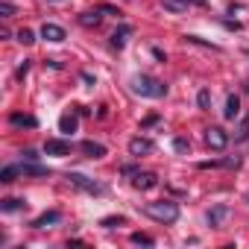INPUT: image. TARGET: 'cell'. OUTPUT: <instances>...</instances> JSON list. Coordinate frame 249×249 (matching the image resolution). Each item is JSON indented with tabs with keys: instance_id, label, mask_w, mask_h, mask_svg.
<instances>
[{
	"instance_id": "cell-14",
	"label": "cell",
	"mask_w": 249,
	"mask_h": 249,
	"mask_svg": "<svg viewBox=\"0 0 249 249\" xmlns=\"http://www.w3.org/2000/svg\"><path fill=\"white\" fill-rule=\"evenodd\" d=\"M188 3H191V0H161V6H164L167 12H176V15H179V12H185V9H188Z\"/></svg>"
},
{
	"instance_id": "cell-4",
	"label": "cell",
	"mask_w": 249,
	"mask_h": 249,
	"mask_svg": "<svg viewBox=\"0 0 249 249\" xmlns=\"http://www.w3.org/2000/svg\"><path fill=\"white\" fill-rule=\"evenodd\" d=\"M68 182H71V185H76V188H82V191H88V194H103V188H100L94 179L82 176V173H68Z\"/></svg>"
},
{
	"instance_id": "cell-1",
	"label": "cell",
	"mask_w": 249,
	"mask_h": 249,
	"mask_svg": "<svg viewBox=\"0 0 249 249\" xmlns=\"http://www.w3.org/2000/svg\"><path fill=\"white\" fill-rule=\"evenodd\" d=\"M144 214L153 217L156 223H176L179 220V205L173 199H159V202H147Z\"/></svg>"
},
{
	"instance_id": "cell-24",
	"label": "cell",
	"mask_w": 249,
	"mask_h": 249,
	"mask_svg": "<svg viewBox=\"0 0 249 249\" xmlns=\"http://www.w3.org/2000/svg\"><path fill=\"white\" fill-rule=\"evenodd\" d=\"M132 243H144V246H153V237H150V234H141V231H135V234H132Z\"/></svg>"
},
{
	"instance_id": "cell-18",
	"label": "cell",
	"mask_w": 249,
	"mask_h": 249,
	"mask_svg": "<svg viewBox=\"0 0 249 249\" xmlns=\"http://www.w3.org/2000/svg\"><path fill=\"white\" fill-rule=\"evenodd\" d=\"M100 18H103L100 12H85V15H79V24H82V27H97Z\"/></svg>"
},
{
	"instance_id": "cell-27",
	"label": "cell",
	"mask_w": 249,
	"mask_h": 249,
	"mask_svg": "<svg viewBox=\"0 0 249 249\" xmlns=\"http://www.w3.org/2000/svg\"><path fill=\"white\" fill-rule=\"evenodd\" d=\"M0 12H3V18H9V15L15 12V6H12V3H3V6H0Z\"/></svg>"
},
{
	"instance_id": "cell-8",
	"label": "cell",
	"mask_w": 249,
	"mask_h": 249,
	"mask_svg": "<svg viewBox=\"0 0 249 249\" xmlns=\"http://www.w3.org/2000/svg\"><path fill=\"white\" fill-rule=\"evenodd\" d=\"M129 36H132V27H129V24H120V27L111 33V47H114V50H120L123 44L129 41Z\"/></svg>"
},
{
	"instance_id": "cell-10",
	"label": "cell",
	"mask_w": 249,
	"mask_h": 249,
	"mask_svg": "<svg viewBox=\"0 0 249 249\" xmlns=\"http://www.w3.org/2000/svg\"><path fill=\"white\" fill-rule=\"evenodd\" d=\"M237 114H240V97H237V94H229V97H226V108H223V117H226V120H234Z\"/></svg>"
},
{
	"instance_id": "cell-28",
	"label": "cell",
	"mask_w": 249,
	"mask_h": 249,
	"mask_svg": "<svg viewBox=\"0 0 249 249\" xmlns=\"http://www.w3.org/2000/svg\"><path fill=\"white\" fill-rule=\"evenodd\" d=\"M24 159H27V161H36L38 156H36V150H27V153H24Z\"/></svg>"
},
{
	"instance_id": "cell-9",
	"label": "cell",
	"mask_w": 249,
	"mask_h": 249,
	"mask_svg": "<svg viewBox=\"0 0 249 249\" xmlns=\"http://www.w3.org/2000/svg\"><path fill=\"white\" fill-rule=\"evenodd\" d=\"M156 185H159V179L153 173H135V179H132V188H138V191H153Z\"/></svg>"
},
{
	"instance_id": "cell-17",
	"label": "cell",
	"mask_w": 249,
	"mask_h": 249,
	"mask_svg": "<svg viewBox=\"0 0 249 249\" xmlns=\"http://www.w3.org/2000/svg\"><path fill=\"white\" fill-rule=\"evenodd\" d=\"M226 214H229V208H226V205H217L214 211H208V223H211V226H220V220H223Z\"/></svg>"
},
{
	"instance_id": "cell-3",
	"label": "cell",
	"mask_w": 249,
	"mask_h": 249,
	"mask_svg": "<svg viewBox=\"0 0 249 249\" xmlns=\"http://www.w3.org/2000/svg\"><path fill=\"white\" fill-rule=\"evenodd\" d=\"M205 144H208L211 150H226L229 135H226L220 126H208V129H205Z\"/></svg>"
},
{
	"instance_id": "cell-16",
	"label": "cell",
	"mask_w": 249,
	"mask_h": 249,
	"mask_svg": "<svg viewBox=\"0 0 249 249\" xmlns=\"http://www.w3.org/2000/svg\"><path fill=\"white\" fill-rule=\"evenodd\" d=\"M21 173L24 176H50L47 167H38V164H21Z\"/></svg>"
},
{
	"instance_id": "cell-15",
	"label": "cell",
	"mask_w": 249,
	"mask_h": 249,
	"mask_svg": "<svg viewBox=\"0 0 249 249\" xmlns=\"http://www.w3.org/2000/svg\"><path fill=\"white\" fill-rule=\"evenodd\" d=\"M59 129H62L65 135L76 132V117H73V114H62V120H59Z\"/></svg>"
},
{
	"instance_id": "cell-26",
	"label": "cell",
	"mask_w": 249,
	"mask_h": 249,
	"mask_svg": "<svg viewBox=\"0 0 249 249\" xmlns=\"http://www.w3.org/2000/svg\"><path fill=\"white\" fill-rule=\"evenodd\" d=\"M27 71H30V62L24 59V65H21V68L15 71V76H18V79H24V76H27Z\"/></svg>"
},
{
	"instance_id": "cell-30",
	"label": "cell",
	"mask_w": 249,
	"mask_h": 249,
	"mask_svg": "<svg viewBox=\"0 0 249 249\" xmlns=\"http://www.w3.org/2000/svg\"><path fill=\"white\" fill-rule=\"evenodd\" d=\"M246 202H249V196H246Z\"/></svg>"
},
{
	"instance_id": "cell-13",
	"label": "cell",
	"mask_w": 249,
	"mask_h": 249,
	"mask_svg": "<svg viewBox=\"0 0 249 249\" xmlns=\"http://www.w3.org/2000/svg\"><path fill=\"white\" fill-rule=\"evenodd\" d=\"M9 123H12V126H30V129H33L38 120L30 117V114H9Z\"/></svg>"
},
{
	"instance_id": "cell-23",
	"label": "cell",
	"mask_w": 249,
	"mask_h": 249,
	"mask_svg": "<svg viewBox=\"0 0 249 249\" xmlns=\"http://www.w3.org/2000/svg\"><path fill=\"white\" fill-rule=\"evenodd\" d=\"M18 41H21V44H33V41H36L33 30H18Z\"/></svg>"
},
{
	"instance_id": "cell-21",
	"label": "cell",
	"mask_w": 249,
	"mask_h": 249,
	"mask_svg": "<svg viewBox=\"0 0 249 249\" xmlns=\"http://www.w3.org/2000/svg\"><path fill=\"white\" fill-rule=\"evenodd\" d=\"M123 223H126L123 217H103V220H100L103 229H114V226H123Z\"/></svg>"
},
{
	"instance_id": "cell-22",
	"label": "cell",
	"mask_w": 249,
	"mask_h": 249,
	"mask_svg": "<svg viewBox=\"0 0 249 249\" xmlns=\"http://www.w3.org/2000/svg\"><path fill=\"white\" fill-rule=\"evenodd\" d=\"M196 103H199V108H208V106H211V91L202 88V91L196 94Z\"/></svg>"
},
{
	"instance_id": "cell-5",
	"label": "cell",
	"mask_w": 249,
	"mask_h": 249,
	"mask_svg": "<svg viewBox=\"0 0 249 249\" xmlns=\"http://www.w3.org/2000/svg\"><path fill=\"white\" fill-rule=\"evenodd\" d=\"M153 150H156V144H153L150 138H132V141H129V156H135V159L150 156Z\"/></svg>"
},
{
	"instance_id": "cell-25",
	"label": "cell",
	"mask_w": 249,
	"mask_h": 249,
	"mask_svg": "<svg viewBox=\"0 0 249 249\" xmlns=\"http://www.w3.org/2000/svg\"><path fill=\"white\" fill-rule=\"evenodd\" d=\"M188 147H191V144H188L185 138H176V141H173V150H176V153H188Z\"/></svg>"
},
{
	"instance_id": "cell-7",
	"label": "cell",
	"mask_w": 249,
	"mask_h": 249,
	"mask_svg": "<svg viewBox=\"0 0 249 249\" xmlns=\"http://www.w3.org/2000/svg\"><path fill=\"white\" fill-rule=\"evenodd\" d=\"M41 38L50 41V44H62V41H65V30H62L59 24H44V27H41Z\"/></svg>"
},
{
	"instance_id": "cell-29",
	"label": "cell",
	"mask_w": 249,
	"mask_h": 249,
	"mask_svg": "<svg viewBox=\"0 0 249 249\" xmlns=\"http://www.w3.org/2000/svg\"><path fill=\"white\" fill-rule=\"evenodd\" d=\"M191 3H196V6H205V0H191Z\"/></svg>"
},
{
	"instance_id": "cell-20",
	"label": "cell",
	"mask_w": 249,
	"mask_h": 249,
	"mask_svg": "<svg viewBox=\"0 0 249 249\" xmlns=\"http://www.w3.org/2000/svg\"><path fill=\"white\" fill-rule=\"evenodd\" d=\"M18 208H24V202L21 199H3V202H0V211H18Z\"/></svg>"
},
{
	"instance_id": "cell-6",
	"label": "cell",
	"mask_w": 249,
	"mask_h": 249,
	"mask_svg": "<svg viewBox=\"0 0 249 249\" xmlns=\"http://www.w3.org/2000/svg\"><path fill=\"white\" fill-rule=\"evenodd\" d=\"M44 153L47 156H56V159H65V156H71V144L68 141H59V138H50L44 144Z\"/></svg>"
},
{
	"instance_id": "cell-19",
	"label": "cell",
	"mask_w": 249,
	"mask_h": 249,
	"mask_svg": "<svg viewBox=\"0 0 249 249\" xmlns=\"http://www.w3.org/2000/svg\"><path fill=\"white\" fill-rule=\"evenodd\" d=\"M21 173V167H15V164H9V167H3V173H0V182H15V176Z\"/></svg>"
},
{
	"instance_id": "cell-11",
	"label": "cell",
	"mask_w": 249,
	"mask_h": 249,
	"mask_svg": "<svg viewBox=\"0 0 249 249\" xmlns=\"http://www.w3.org/2000/svg\"><path fill=\"white\" fill-rule=\"evenodd\" d=\"M79 150H82L88 159H103V156H106V147H103V144H97V141H82V144H79Z\"/></svg>"
},
{
	"instance_id": "cell-2",
	"label": "cell",
	"mask_w": 249,
	"mask_h": 249,
	"mask_svg": "<svg viewBox=\"0 0 249 249\" xmlns=\"http://www.w3.org/2000/svg\"><path fill=\"white\" fill-rule=\"evenodd\" d=\"M132 91L141 94V97H153V100H159V97L167 94V85H164L161 79H156V76L138 73V76H132Z\"/></svg>"
},
{
	"instance_id": "cell-12",
	"label": "cell",
	"mask_w": 249,
	"mask_h": 249,
	"mask_svg": "<svg viewBox=\"0 0 249 249\" xmlns=\"http://www.w3.org/2000/svg\"><path fill=\"white\" fill-rule=\"evenodd\" d=\"M59 220H62L59 211H47V214H41V217L33 220V229H47V226H53V223H59Z\"/></svg>"
}]
</instances>
